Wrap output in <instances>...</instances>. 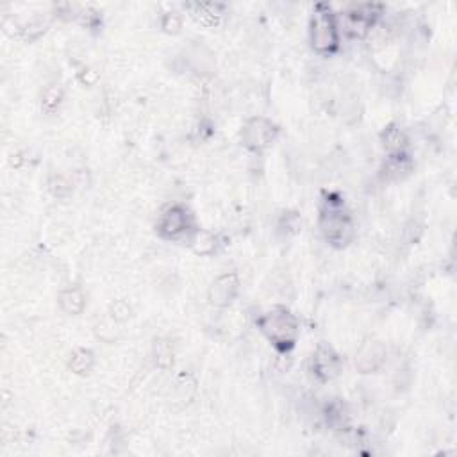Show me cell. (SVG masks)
Listing matches in <instances>:
<instances>
[{"mask_svg": "<svg viewBox=\"0 0 457 457\" xmlns=\"http://www.w3.org/2000/svg\"><path fill=\"white\" fill-rule=\"evenodd\" d=\"M350 223L345 216H340V213L329 211V216H325L324 231L327 232V238L334 243H343L348 239L350 235Z\"/></svg>", "mask_w": 457, "mask_h": 457, "instance_id": "3", "label": "cell"}, {"mask_svg": "<svg viewBox=\"0 0 457 457\" xmlns=\"http://www.w3.org/2000/svg\"><path fill=\"white\" fill-rule=\"evenodd\" d=\"M238 291V279L236 275H223L213 284L211 299L215 304H227L231 302L232 297Z\"/></svg>", "mask_w": 457, "mask_h": 457, "instance_id": "4", "label": "cell"}, {"mask_svg": "<svg viewBox=\"0 0 457 457\" xmlns=\"http://www.w3.org/2000/svg\"><path fill=\"white\" fill-rule=\"evenodd\" d=\"M184 225H186L184 211L179 208H174V209H168V211L162 215L161 223H159V229H161L162 235L174 238V236H177L179 232L184 231Z\"/></svg>", "mask_w": 457, "mask_h": 457, "instance_id": "5", "label": "cell"}, {"mask_svg": "<svg viewBox=\"0 0 457 457\" xmlns=\"http://www.w3.org/2000/svg\"><path fill=\"white\" fill-rule=\"evenodd\" d=\"M261 327L265 331L266 336L280 348H287L293 345L297 336V324L293 320L290 313H286L284 309L273 311V313H268L263 321H261Z\"/></svg>", "mask_w": 457, "mask_h": 457, "instance_id": "1", "label": "cell"}, {"mask_svg": "<svg viewBox=\"0 0 457 457\" xmlns=\"http://www.w3.org/2000/svg\"><path fill=\"white\" fill-rule=\"evenodd\" d=\"M336 364L338 361L331 350H320L316 354V370L325 379L333 377L336 374Z\"/></svg>", "mask_w": 457, "mask_h": 457, "instance_id": "6", "label": "cell"}, {"mask_svg": "<svg viewBox=\"0 0 457 457\" xmlns=\"http://www.w3.org/2000/svg\"><path fill=\"white\" fill-rule=\"evenodd\" d=\"M311 38H313V47L320 52H329L336 47V25H334L331 13H316L314 15Z\"/></svg>", "mask_w": 457, "mask_h": 457, "instance_id": "2", "label": "cell"}]
</instances>
